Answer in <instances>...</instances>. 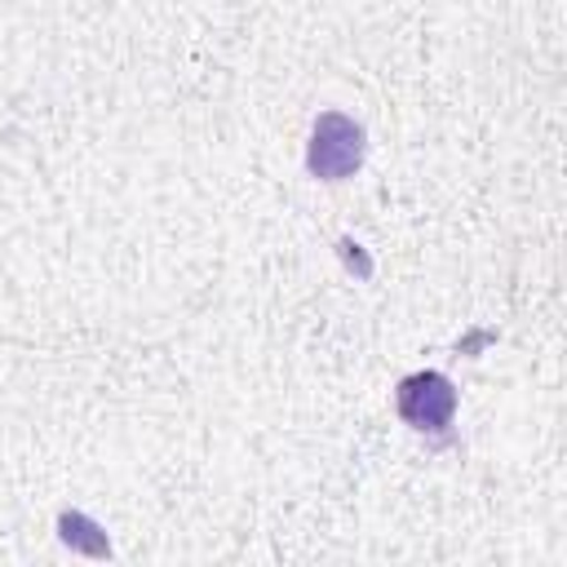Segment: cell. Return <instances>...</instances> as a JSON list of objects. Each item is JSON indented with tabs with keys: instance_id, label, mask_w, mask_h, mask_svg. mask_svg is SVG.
<instances>
[{
	"instance_id": "6da1fadb",
	"label": "cell",
	"mask_w": 567,
	"mask_h": 567,
	"mask_svg": "<svg viewBox=\"0 0 567 567\" xmlns=\"http://www.w3.org/2000/svg\"><path fill=\"white\" fill-rule=\"evenodd\" d=\"M363 151H368V142H363V124L359 120H350L346 111L315 115L310 146H306L310 177H319V182H346L350 173H359Z\"/></svg>"
},
{
	"instance_id": "3957f363",
	"label": "cell",
	"mask_w": 567,
	"mask_h": 567,
	"mask_svg": "<svg viewBox=\"0 0 567 567\" xmlns=\"http://www.w3.org/2000/svg\"><path fill=\"white\" fill-rule=\"evenodd\" d=\"M58 532H62L66 545H75V549H84V554H93V558H106V554H111V540L102 536V527H97L89 514H80V509H62V514H58Z\"/></svg>"
},
{
	"instance_id": "7a4b0ae2",
	"label": "cell",
	"mask_w": 567,
	"mask_h": 567,
	"mask_svg": "<svg viewBox=\"0 0 567 567\" xmlns=\"http://www.w3.org/2000/svg\"><path fill=\"white\" fill-rule=\"evenodd\" d=\"M394 408L399 416L412 425V430H425V434H443L456 416V385L443 377V372H412L399 381L394 390Z\"/></svg>"
}]
</instances>
